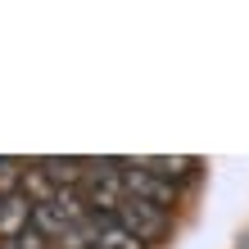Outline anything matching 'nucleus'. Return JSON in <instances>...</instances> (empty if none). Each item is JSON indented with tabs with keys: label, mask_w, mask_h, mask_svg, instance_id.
<instances>
[{
	"label": "nucleus",
	"mask_w": 249,
	"mask_h": 249,
	"mask_svg": "<svg viewBox=\"0 0 249 249\" xmlns=\"http://www.w3.org/2000/svg\"><path fill=\"white\" fill-rule=\"evenodd\" d=\"M141 168H150L154 177H163V181H186V177H195L199 172V159H190V154H154V159H141Z\"/></svg>",
	"instance_id": "nucleus-5"
},
{
	"label": "nucleus",
	"mask_w": 249,
	"mask_h": 249,
	"mask_svg": "<svg viewBox=\"0 0 249 249\" xmlns=\"http://www.w3.org/2000/svg\"><path fill=\"white\" fill-rule=\"evenodd\" d=\"M95 249H145V245H141L136 236H131L127 227H118V222L109 217V222L100 227V240H95Z\"/></svg>",
	"instance_id": "nucleus-7"
},
{
	"label": "nucleus",
	"mask_w": 249,
	"mask_h": 249,
	"mask_svg": "<svg viewBox=\"0 0 249 249\" xmlns=\"http://www.w3.org/2000/svg\"><path fill=\"white\" fill-rule=\"evenodd\" d=\"M32 209H36V204L27 199L23 190L0 195V245H14L27 227H32Z\"/></svg>",
	"instance_id": "nucleus-3"
},
{
	"label": "nucleus",
	"mask_w": 249,
	"mask_h": 249,
	"mask_svg": "<svg viewBox=\"0 0 249 249\" xmlns=\"http://www.w3.org/2000/svg\"><path fill=\"white\" fill-rule=\"evenodd\" d=\"M23 195L32 199V204H50L54 195H59V186H54L36 163H27V172H23Z\"/></svg>",
	"instance_id": "nucleus-6"
},
{
	"label": "nucleus",
	"mask_w": 249,
	"mask_h": 249,
	"mask_svg": "<svg viewBox=\"0 0 249 249\" xmlns=\"http://www.w3.org/2000/svg\"><path fill=\"white\" fill-rule=\"evenodd\" d=\"M118 168H123V190H127V195H136L145 204H154V209L172 213V204H177V186H172V181L154 177L150 168H141V159H118Z\"/></svg>",
	"instance_id": "nucleus-2"
},
{
	"label": "nucleus",
	"mask_w": 249,
	"mask_h": 249,
	"mask_svg": "<svg viewBox=\"0 0 249 249\" xmlns=\"http://www.w3.org/2000/svg\"><path fill=\"white\" fill-rule=\"evenodd\" d=\"M240 249H249V240H245V245H240Z\"/></svg>",
	"instance_id": "nucleus-9"
},
{
	"label": "nucleus",
	"mask_w": 249,
	"mask_h": 249,
	"mask_svg": "<svg viewBox=\"0 0 249 249\" xmlns=\"http://www.w3.org/2000/svg\"><path fill=\"white\" fill-rule=\"evenodd\" d=\"M23 172H27V159H5L0 154V195L23 190Z\"/></svg>",
	"instance_id": "nucleus-8"
},
{
	"label": "nucleus",
	"mask_w": 249,
	"mask_h": 249,
	"mask_svg": "<svg viewBox=\"0 0 249 249\" xmlns=\"http://www.w3.org/2000/svg\"><path fill=\"white\" fill-rule=\"evenodd\" d=\"M113 222L127 227L141 245H154V240L168 236L172 213H168V209H154V204H145V199H136V195H127V199L118 204V213H113Z\"/></svg>",
	"instance_id": "nucleus-1"
},
{
	"label": "nucleus",
	"mask_w": 249,
	"mask_h": 249,
	"mask_svg": "<svg viewBox=\"0 0 249 249\" xmlns=\"http://www.w3.org/2000/svg\"><path fill=\"white\" fill-rule=\"evenodd\" d=\"M32 163L46 172V177L59 186V190H82L86 177V159H59V154H46V159H32Z\"/></svg>",
	"instance_id": "nucleus-4"
}]
</instances>
